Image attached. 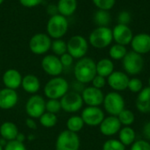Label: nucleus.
<instances>
[{
	"instance_id": "f257e3e1",
	"label": "nucleus",
	"mask_w": 150,
	"mask_h": 150,
	"mask_svg": "<svg viewBox=\"0 0 150 150\" xmlns=\"http://www.w3.org/2000/svg\"><path fill=\"white\" fill-rule=\"evenodd\" d=\"M76 79L82 83H88L97 76L96 62L89 57L81 58L74 69Z\"/></svg>"
},
{
	"instance_id": "f03ea898",
	"label": "nucleus",
	"mask_w": 150,
	"mask_h": 150,
	"mask_svg": "<svg viewBox=\"0 0 150 150\" xmlns=\"http://www.w3.org/2000/svg\"><path fill=\"white\" fill-rule=\"evenodd\" d=\"M112 30L108 26H98L94 29L89 37V41L96 48L107 47L112 41Z\"/></svg>"
},
{
	"instance_id": "7ed1b4c3",
	"label": "nucleus",
	"mask_w": 150,
	"mask_h": 150,
	"mask_svg": "<svg viewBox=\"0 0 150 150\" xmlns=\"http://www.w3.org/2000/svg\"><path fill=\"white\" fill-rule=\"evenodd\" d=\"M69 91V83L62 77H54L49 80L44 88L45 95L49 99L62 98Z\"/></svg>"
},
{
	"instance_id": "20e7f679",
	"label": "nucleus",
	"mask_w": 150,
	"mask_h": 150,
	"mask_svg": "<svg viewBox=\"0 0 150 150\" xmlns=\"http://www.w3.org/2000/svg\"><path fill=\"white\" fill-rule=\"evenodd\" d=\"M122 65L128 75L135 76L142 71L144 67V59L142 54L134 51L127 52L122 59Z\"/></svg>"
},
{
	"instance_id": "39448f33",
	"label": "nucleus",
	"mask_w": 150,
	"mask_h": 150,
	"mask_svg": "<svg viewBox=\"0 0 150 150\" xmlns=\"http://www.w3.org/2000/svg\"><path fill=\"white\" fill-rule=\"evenodd\" d=\"M69 23L66 18L61 14L53 15L47 25V31L49 36L54 39L62 37L68 31Z\"/></svg>"
},
{
	"instance_id": "423d86ee",
	"label": "nucleus",
	"mask_w": 150,
	"mask_h": 150,
	"mask_svg": "<svg viewBox=\"0 0 150 150\" xmlns=\"http://www.w3.org/2000/svg\"><path fill=\"white\" fill-rule=\"evenodd\" d=\"M104 107L111 116H118L125 109L124 98L118 92H109L105 96Z\"/></svg>"
},
{
	"instance_id": "0eeeda50",
	"label": "nucleus",
	"mask_w": 150,
	"mask_h": 150,
	"mask_svg": "<svg viewBox=\"0 0 150 150\" xmlns=\"http://www.w3.org/2000/svg\"><path fill=\"white\" fill-rule=\"evenodd\" d=\"M56 150H79L80 139L76 133L69 130L62 132L55 143Z\"/></svg>"
},
{
	"instance_id": "6e6552de",
	"label": "nucleus",
	"mask_w": 150,
	"mask_h": 150,
	"mask_svg": "<svg viewBox=\"0 0 150 150\" xmlns=\"http://www.w3.org/2000/svg\"><path fill=\"white\" fill-rule=\"evenodd\" d=\"M67 51L73 58L81 59L88 51V42L81 35L73 36L67 43Z\"/></svg>"
},
{
	"instance_id": "1a4fd4ad",
	"label": "nucleus",
	"mask_w": 150,
	"mask_h": 150,
	"mask_svg": "<svg viewBox=\"0 0 150 150\" xmlns=\"http://www.w3.org/2000/svg\"><path fill=\"white\" fill-rule=\"evenodd\" d=\"M61 105L62 109L68 112H76L79 111L83 105V100L82 95L77 92L70 91L67 92L61 98Z\"/></svg>"
},
{
	"instance_id": "9d476101",
	"label": "nucleus",
	"mask_w": 150,
	"mask_h": 150,
	"mask_svg": "<svg viewBox=\"0 0 150 150\" xmlns=\"http://www.w3.org/2000/svg\"><path fill=\"white\" fill-rule=\"evenodd\" d=\"M51 40L48 35L45 33H37L32 37L29 42V47L33 54H42L49 50L51 47Z\"/></svg>"
},
{
	"instance_id": "9b49d317",
	"label": "nucleus",
	"mask_w": 150,
	"mask_h": 150,
	"mask_svg": "<svg viewBox=\"0 0 150 150\" xmlns=\"http://www.w3.org/2000/svg\"><path fill=\"white\" fill-rule=\"evenodd\" d=\"M84 124L96 127L99 126L105 119V113L98 106H88L83 109L81 115Z\"/></svg>"
},
{
	"instance_id": "f8f14e48",
	"label": "nucleus",
	"mask_w": 150,
	"mask_h": 150,
	"mask_svg": "<svg viewBox=\"0 0 150 150\" xmlns=\"http://www.w3.org/2000/svg\"><path fill=\"white\" fill-rule=\"evenodd\" d=\"M46 111V102L39 95L32 96L25 105V112L31 118H40Z\"/></svg>"
},
{
	"instance_id": "ddd939ff",
	"label": "nucleus",
	"mask_w": 150,
	"mask_h": 150,
	"mask_svg": "<svg viewBox=\"0 0 150 150\" xmlns=\"http://www.w3.org/2000/svg\"><path fill=\"white\" fill-rule=\"evenodd\" d=\"M82 98L83 103L88 106H99L104 102V93L100 89L95 87H87L83 91Z\"/></svg>"
},
{
	"instance_id": "4468645a",
	"label": "nucleus",
	"mask_w": 150,
	"mask_h": 150,
	"mask_svg": "<svg viewBox=\"0 0 150 150\" xmlns=\"http://www.w3.org/2000/svg\"><path fill=\"white\" fill-rule=\"evenodd\" d=\"M133 37V32L127 25L118 24L112 29V38L117 44L127 46L131 43Z\"/></svg>"
},
{
	"instance_id": "2eb2a0df",
	"label": "nucleus",
	"mask_w": 150,
	"mask_h": 150,
	"mask_svg": "<svg viewBox=\"0 0 150 150\" xmlns=\"http://www.w3.org/2000/svg\"><path fill=\"white\" fill-rule=\"evenodd\" d=\"M130 78L122 71H113L107 79L109 86L115 91H122L127 89Z\"/></svg>"
},
{
	"instance_id": "dca6fc26",
	"label": "nucleus",
	"mask_w": 150,
	"mask_h": 150,
	"mask_svg": "<svg viewBox=\"0 0 150 150\" xmlns=\"http://www.w3.org/2000/svg\"><path fill=\"white\" fill-rule=\"evenodd\" d=\"M41 66L44 71L50 76H59L63 69L60 59L55 55H47L42 59Z\"/></svg>"
},
{
	"instance_id": "f3484780",
	"label": "nucleus",
	"mask_w": 150,
	"mask_h": 150,
	"mask_svg": "<svg viewBox=\"0 0 150 150\" xmlns=\"http://www.w3.org/2000/svg\"><path fill=\"white\" fill-rule=\"evenodd\" d=\"M131 47L133 51L144 54L150 52V34L146 33H141L133 37L131 41Z\"/></svg>"
},
{
	"instance_id": "a211bd4d",
	"label": "nucleus",
	"mask_w": 150,
	"mask_h": 150,
	"mask_svg": "<svg viewBox=\"0 0 150 150\" xmlns=\"http://www.w3.org/2000/svg\"><path fill=\"white\" fill-rule=\"evenodd\" d=\"M121 123L117 116H109L105 118L99 125V130L105 136H112L121 129Z\"/></svg>"
},
{
	"instance_id": "6ab92c4d",
	"label": "nucleus",
	"mask_w": 150,
	"mask_h": 150,
	"mask_svg": "<svg viewBox=\"0 0 150 150\" xmlns=\"http://www.w3.org/2000/svg\"><path fill=\"white\" fill-rule=\"evenodd\" d=\"M18 94L15 90L4 88L0 91V108L3 110L11 109L18 103Z\"/></svg>"
},
{
	"instance_id": "aec40b11",
	"label": "nucleus",
	"mask_w": 150,
	"mask_h": 150,
	"mask_svg": "<svg viewBox=\"0 0 150 150\" xmlns=\"http://www.w3.org/2000/svg\"><path fill=\"white\" fill-rule=\"evenodd\" d=\"M22 76L21 74L16 69H8L4 72L3 76V82L6 88L16 90L22 83Z\"/></svg>"
},
{
	"instance_id": "412c9836",
	"label": "nucleus",
	"mask_w": 150,
	"mask_h": 150,
	"mask_svg": "<svg viewBox=\"0 0 150 150\" xmlns=\"http://www.w3.org/2000/svg\"><path fill=\"white\" fill-rule=\"evenodd\" d=\"M136 107L142 113H150V86L143 88L136 98Z\"/></svg>"
},
{
	"instance_id": "4be33fe9",
	"label": "nucleus",
	"mask_w": 150,
	"mask_h": 150,
	"mask_svg": "<svg viewBox=\"0 0 150 150\" xmlns=\"http://www.w3.org/2000/svg\"><path fill=\"white\" fill-rule=\"evenodd\" d=\"M0 134L5 141H13L16 140L18 135V127L12 122H4L0 127Z\"/></svg>"
},
{
	"instance_id": "5701e85b",
	"label": "nucleus",
	"mask_w": 150,
	"mask_h": 150,
	"mask_svg": "<svg viewBox=\"0 0 150 150\" xmlns=\"http://www.w3.org/2000/svg\"><path fill=\"white\" fill-rule=\"evenodd\" d=\"M97 75L103 77H108L114 71V64L112 60L104 58L96 63Z\"/></svg>"
},
{
	"instance_id": "b1692460",
	"label": "nucleus",
	"mask_w": 150,
	"mask_h": 150,
	"mask_svg": "<svg viewBox=\"0 0 150 150\" xmlns=\"http://www.w3.org/2000/svg\"><path fill=\"white\" fill-rule=\"evenodd\" d=\"M77 7L76 0H59L57 10L61 15L66 17L72 15Z\"/></svg>"
},
{
	"instance_id": "393cba45",
	"label": "nucleus",
	"mask_w": 150,
	"mask_h": 150,
	"mask_svg": "<svg viewBox=\"0 0 150 150\" xmlns=\"http://www.w3.org/2000/svg\"><path fill=\"white\" fill-rule=\"evenodd\" d=\"M23 89L28 93H35L40 89V81L37 76L33 75H27L22 79L21 83Z\"/></svg>"
},
{
	"instance_id": "a878e982",
	"label": "nucleus",
	"mask_w": 150,
	"mask_h": 150,
	"mask_svg": "<svg viewBox=\"0 0 150 150\" xmlns=\"http://www.w3.org/2000/svg\"><path fill=\"white\" fill-rule=\"evenodd\" d=\"M120 142L125 146H130L135 142L136 134L135 131L130 127H125L121 128L119 132Z\"/></svg>"
},
{
	"instance_id": "bb28decb",
	"label": "nucleus",
	"mask_w": 150,
	"mask_h": 150,
	"mask_svg": "<svg viewBox=\"0 0 150 150\" xmlns=\"http://www.w3.org/2000/svg\"><path fill=\"white\" fill-rule=\"evenodd\" d=\"M111 21L112 17L108 11L98 10L96 11L94 15V22L98 25V26H108Z\"/></svg>"
},
{
	"instance_id": "cd10ccee",
	"label": "nucleus",
	"mask_w": 150,
	"mask_h": 150,
	"mask_svg": "<svg viewBox=\"0 0 150 150\" xmlns=\"http://www.w3.org/2000/svg\"><path fill=\"white\" fill-rule=\"evenodd\" d=\"M84 126V122L80 116H72L70 117L68 121H67V128L68 130L73 132V133H77L83 129Z\"/></svg>"
},
{
	"instance_id": "c85d7f7f",
	"label": "nucleus",
	"mask_w": 150,
	"mask_h": 150,
	"mask_svg": "<svg viewBox=\"0 0 150 150\" xmlns=\"http://www.w3.org/2000/svg\"><path fill=\"white\" fill-rule=\"evenodd\" d=\"M127 50L126 48V46L117 44V43L113 45L109 50L110 57L113 60H122L127 54Z\"/></svg>"
},
{
	"instance_id": "c756f323",
	"label": "nucleus",
	"mask_w": 150,
	"mask_h": 150,
	"mask_svg": "<svg viewBox=\"0 0 150 150\" xmlns=\"http://www.w3.org/2000/svg\"><path fill=\"white\" fill-rule=\"evenodd\" d=\"M119 120L120 121L121 125L125 126V127H130L132 124H134V120H135V116L134 113L127 109H124L118 116Z\"/></svg>"
},
{
	"instance_id": "7c9ffc66",
	"label": "nucleus",
	"mask_w": 150,
	"mask_h": 150,
	"mask_svg": "<svg viewBox=\"0 0 150 150\" xmlns=\"http://www.w3.org/2000/svg\"><path fill=\"white\" fill-rule=\"evenodd\" d=\"M40 122L45 127H53L57 123V117L54 113L44 112L40 117Z\"/></svg>"
},
{
	"instance_id": "2f4dec72",
	"label": "nucleus",
	"mask_w": 150,
	"mask_h": 150,
	"mask_svg": "<svg viewBox=\"0 0 150 150\" xmlns=\"http://www.w3.org/2000/svg\"><path fill=\"white\" fill-rule=\"evenodd\" d=\"M103 150H126V146L119 140L110 139L104 143Z\"/></svg>"
},
{
	"instance_id": "473e14b6",
	"label": "nucleus",
	"mask_w": 150,
	"mask_h": 150,
	"mask_svg": "<svg viewBox=\"0 0 150 150\" xmlns=\"http://www.w3.org/2000/svg\"><path fill=\"white\" fill-rule=\"evenodd\" d=\"M51 47H52L54 53L57 55H62L63 54L67 52V44L62 40H54L52 43Z\"/></svg>"
},
{
	"instance_id": "72a5a7b5",
	"label": "nucleus",
	"mask_w": 150,
	"mask_h": 150,
	"mask_svg": "<svg viewBox=\"0 0 150 150\" xmlns=\"http://www.w3.org/2000/svg\"><path fill=\"white\" fill-rule=\"evenodd\" d=\"M127 89L134 93H139L143 89V83L139 78H131L128 82Z\"/></svg>"
},
{
	"instance_id": "f704fd0d",
	"label": "nucleus",
	"mask_w": 150,
	"mask_h": 150,
	"mask_svg": "<svg viewBox=\"0 0 150 150\" xmlns=\"http://www.w3.org/2000/svg\"><path fill=\"white\" fill-rule=\"evenodd\" d=\"M92 2L98 10L109 11L114 6L116 0H92Z\"/></svg>"
},
{
	"instance_id": "c9c22d12",
	"label": "nucleus",
	"mask_w": 150,
	"mask_h": 150,
	"mask_svg": "<svg viewBox=\"0 0 150 150\" xmlns=\"http://www.w3.org/2000/svg\"><path fill=\"white\" fill-rule=\"evenodd\" d=\"M61 109H62L61 102L58 101L57 99H49L46 103V110L47 111V112H51V113L55 114Z\"/></svg>"
},
{
	"instance_id": "e433bc0d",
	"label": "nucleus",
	"mask_w": 150,
	"mask_h": 150,
	"mask_svg": "<svg viewBox=\"0 0 150 150\" xmlns=\"http://www.w3.org/2000/svg\"><path fill=\"white\" fill-rule=\"evenodd\" d=\"M4 150H26L23 142L17 140L10 141L4 147Z\"/></svg>"
},
{
	"instance_id": "4c0bfd02",
	"label": "nucleus",
	"mask_w": 150,
	"mask_h": 150,
	"mask_svg": "<svg viewBox=\"0 0 150 150\" xmlns=\"http://www.w3.org/2000/svg\"><path fill=\"white\" fill-rule=\"evenodd\" d=\"M131 150H150V143L144 140L135 141L131 146Z\"/></svg>"
},
{
	"instance_id": "58836bf2",
	"label": "nucleus",
	"mask_w": 150,
	"mask_h": 150,
	"mask_svg": "<svg viewBox=\"0 0 150 150\" xmlns=\"http://www.w3.org/2000/svg\"><path fill=\"white\" fill-rule=\"evenodd\" d=\"M118 20H119V24H122V25H128V24L131 22V15H130V13L128 11H121L119 14Z\"/></svg>"
},
{
	"instance_id": "ea45409f",
	"label": "nucleus",
	"mask_w": 150,
	"mask_h": 150,
	"mask_svg": "<svg viewBox=\"0 0 150 150\" xmlns=\"http://www.w3.org/2000/svg\"><path fill=\"white\" fill-rule=\"evenodd\" d=\"M91 82H92L93 87H95L97 89H100V90L102 88H104L105 86V83H106L105 77H103L101 76H98V75H97Z\"/></svg>"
},
{
	"instance_id": "a19ab883",
	"label": "nucleus",
	"mask_w": 150,
	"mask_h": 150,
	"mask_svg": "<svg viewBox=\"0 0 150 150\" xmlns=\"http://www.w3.org/2000/svg\"><path fill=\"white\" fill-rule=\"evenodd\" d=\"M73 57L68 53H65V54H63L62 55H61V58H60V61H61V62H62V66L64 67H68V66H70L71 64H72V62H73Z\"/></svg>"
},
{
	"instance_id": "79ce46f5",
	"label": "nucleus",
	"mask_w": 150,
	"mask_h": 150,
	"mask_svg": "<svg viewBox=\"0 0 150 150\" xmlns=\"http://www.w3.org/2000/svg\"><path fill=\"white\" fill-rule=\"evenodd\" d=\"M42 0H19V3L25 7H34L41 4Z\"/></svg>"
},
{
	"instance_id": "37998d69",
	"label": "nucleus",
	"mask_w": 150,
	"mask_h": 150,
	"mask_svg": "<svg viewBox=\"0 0 150 150\" xmlns=\"http://www.w3.org/2000/svg\"><path fill=\"white\" fill-rule=\"evenodd\" d=\"M143 134L148 140H150V121L145 124L143 127Z\"/></svg>"
},
{
	"instance_id": "c03bdc74",
	"label": "nucleus",
	"mask_w": 150,
	"mask_h": 150,
	"mask_svg": "<svg viewBox=\"0 0 150 150\" xmlns=\"http://www.w3.org/2000/svg\"><path fill=\"white\" fill-rule=\"evenodd\" d=\"M26 125L28 126V127H30V128H32V129H34V128H36V124L33 122V120H26Z\"/></svg>"
},
{
	"instance_id": "a18cd8bd",
	"label": "nucleus",
	"mask_w": 150,
	"mask_h": 150,
	"mask_svg": "<svg viewBox=\"0 0 150 150\" xmlns=\"http://www.w3.org/2000/svg\"><path fill=\"white\" fill-rule=\"evenodd\" d=\"M0 150H3V148H2V145L0 144Z\"/></svg>"
},
{
	"instance_id": "49530a36",
	"label": "nucleus",
	"mask_w": 150,
	"mask_h": 150,
	"mask_svg": "<svg viewBox=\"0 0 150 150\" xmlns=\"http://www.w3.org/2000/svg\"><path fill=\"white\" fill-rule=\"evenodd\" d=\"M149 86H150V76H149Z\"/></svg>"
},
{
	"instance_id": "de8ad7c7",
	"label": "nucleus",
	"mask_w": 150,
	"mask_h": 150,
	"mask_svg": "<svg viewBox=\"0 0 150 150\" xmlns=\"http://www.w3.org/2000/svg\"><path fill=\"white\" fill-rule=\"evenodd\" d=\"M3 2H4V0H0V4H2Z\"/></svg>"
}]
</instances>
